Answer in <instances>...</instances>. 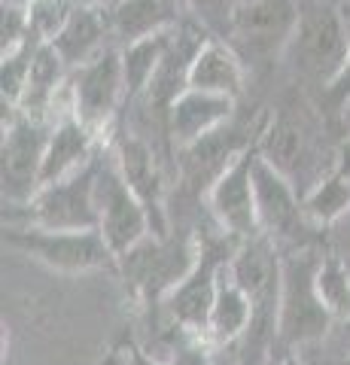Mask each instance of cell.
<instances>
[{"label": "cell", "mask_w": 350, "mask_h": 365, "mask_svg": "<svg viewBox=\"0 0 350 365\" xmlns=\"http://www.w3.org/2000/svg\"><path fill=\"white\" fill-rule=\"evenodd\" d=\"M259 158V140L235 158L220 174V180L207 192V213L213 225H220L225 235L235 241H250V237L262 235L259 232V213H256V170Z\"/></svg>", "instance_id": "obj_12"}, {"label": "cell", "mask_w": 350, "mask_h": 365, "mask_svg": "<svg viewBox=\"0 0 350 365\" xmlns=\"http://www.w3.org/2000/svg\"><path fill=\"white\" fill-rule=\"evenodd\" d=\"M347 101H350V55H347V61L341 64V71L335 73L332 83L320 91V107L338 122V113L344 110Z\"/></svg>", "instance_id": "obj_25"}, {"label": "cell", "mask_w": 350, "mask_h": 365, "mask_svg": "<svg viewBox=\"0 0 350 365\" xmlns=\"http://www.w3.org/2000/svg\"><path fill=\"white\" fill-rule=\"evenodd\" d=\"M0 55L16 49L19 43H25L31 37V9H19V6H6L0 4Z\"/></svg>", "instance_id": "obj_24"}, {"label": "cell", "mask_w": 350, "mask_h": 365, "mask_svg": "<svg viewBox=\"0 0 350 365\" xmlns=\"http://www.w3.org/2000/svg\"><path fill=\"white\" fill-rule=\"evenodd\" d=\"M302 0H247L235 16L225 43L247 71H268L287 55L299 28Z\"/></svg>", "instance_id": "obj_6"}, {"label": "cell", "mask_w": 350, "mask_h": 365, "mask_svg": "<svg viewBox=\"0 0 350 365\" xmlns=\"http://www.w3.org/2000/svg\"><path fill=\"white\" fill-rule=\"evenodd\" d=\"M250 319H253L250 295L229 277V268H225L222 280H220V289H217V302H213V311H210L207 341L213 347L235 344V341H241L244 332L250 329Z\"/></svg>", "instance_id": "obj_20"}, {"label": "cell", "mask_w": 350, "mask_h": 365, "mask_svg": "<svg viewBox=\"0 0 350 365\" xmlns=\"http://www.w3.org/2000/svg\"><path fill=\"white\" fill-rule=\"evenodd\" d=\"M347 55L350 37L335 0H302L299 28L287 49L292 71L323 91L341 71Z\"/></svg>", "instance_id": "obj_4"}, {"label": "cell", "mask_w": 350, "mask_h": 365, "mask_svg": "<svg viewBox=\"0 0 350 365\" xmlns=\"http://www.w3.org/2000/svg\"><path fill=\"white\" fill-rule=\"evenodd\" d=\"M52 125L16 113L4 122L0 146V180H4V207H25L43 189V158H46Z\"/></svg>", "instance_id": "obj_10"}, {"label": "cell", "mask_w": 350, "mask_h": 365, "mask_svg": "<svg viewBox=\"0 0 350 365\" xmlns=\"http://www.w3.org/2000/svg\"><path fill=\"white\" fill-rule=\"evenodd\" d=\"M244 86H247V67L238 58V52H235L225 40L210 37L198 49L195 61H192L189 88L238 101L244 95Z\"/></svg>", "instance_id": "obj_19"}, {"label": "cell", "mask_w": 350, "mask_h": 365, "mask_svg": "<svg viewBox=\"0 0 350 365\" xmlns=\"http://www.w3.org/2000/svg\"><path fill=\"white\" fill-rule=\"evenodd\" d=\"M338 125H341V131H344V134H350V101L344 104V110L338 113Z\"/></svg>", "instance_id": "obj_29"}, {"label": "cell", "mask_w": 350, "mask_h": 365, "mask_svg": "<svg viewBox=\"0 0 350 365\" xmlns=\"http://www.w3.org/2000/svg\"><path fill=\"white\" fill-rule=\"evenodd\" d=\"M122 365H125V359H122Z\"/></svg>", "instance_id": "obj_33"}, {"label": "cell", "mask_w": 350, "mask_h": 365, "mask_svg": "<svg viewBox=\"0 0 350 365\" xmlns=\"http://www.w3.org/2000/svg\"><path fill=\"white\" fill-rule=\"evenodd\" d=\"M332 153L335 146L320 150L317 131L302 116H292V110L287 107L271 110L259 131V155L271 168H277L302 198L332 170Z\"/></svg>", "instance_id": "obj_3"}, {"label": "cell", "mask_w": 350, "mask_h": 365, "mask_svg": "<svg viewBox=\"0 0 350 365\" xmlns=\"http://www.w3.org/2000/svg\"><path fill=\"white\" fill-rule=\"evenodd\" d=\"M110 146H113V153H116L122 177H125L134 195L143 201L146 213H150L153 235H171L168 204H165V177H162L159 162H155L153 146L146 143L140 134H131V131H119Z\"/></svg>", "instance_id": "obj_14"}, {"label": "cell", "mask_w": 350, "mask_h": 365, "mask_svg": "<svg viewBox=\"0 0 350 365\" xmlns=\"http://www.w3.org/2000/svg\"><path fill=\"white\" fill-rule=\"evenodd\" d=\"M55 46V52L61 55V61L67 64V71H80L83 64H88L92 58H98L104 49H110L113 34H110V13L107 6L98 4H76V9L71 13V19L64 21V28L55 34L52 40H46Z\"/></svg>", "instance_id": "obj_16"}, {"label": "cell", "mask_w": 350, "mask_h": 365, "mask_svg": "<svg viewBox=\"0 0 350 365\" xmlns=\"http://www.w3.org/2000/svg\"><path fill=\"white\" fill-rule=\"evenodd\" d=\"M304 216L311 220L314 228H335L350 213V177L329 170L308 195L302 198Z\"/></svg>", "instance_id": "obj_22"}, {"label": "cell", "mask_w": 350, "mask_h": 365, "mask_svg": "<svg viewBox=\"0 0 350 365\" xmlns=\"http://www.w3.org/2000/svg\"><path fill=\"white\" fill-rule=\"evenodd\" d=\"M256 182V213H259V232H262L280 253L287 250H304L317 247V228L304 216L302 195L296 186L280 174L277 168H271L262 155L256 158L253 170Z\"/></svg>", "instance_id": "obj_9"}, {"label": "cell", "mask_w": 350, "mask_h": 365, "mask_svg": "<svg viewBox=\"0 0 350 365\" xmlns=\"http://www.w3.org/2000/svg\"><path fill=\"white\" fill-rule=\"evenodd\" d=\"M308 362V359H304ZM308 365H350V356H344V359H332V362H308Z\"/></svg>", "instance_id": "obj_32"}, {"label": "cell", "mask_w": 350, "mask_h": 365, "mask_svg": "<svg viewBox=\"0 0 350 365\" xmlns=\"http://www.w3.org/2000/svg\"><path fill=\"white\" fill-rule=\"evenodd\" d=\"M338 4V13H341V21H344V31L350 37V0H335Z\"/></svg>", "instance_id": "obj_28"}, {"label": "cell", "mask_w": 350, "mask_h": 365, "mask_svg": "<svg viewBox=\"0 0 350 365\" xmlns=\"http://www.w3.org/2000/svg\"><path fill=\"white\" fill-rule=\"evenodd\" d=\"M98 153H101V137L92 128H86L73 113L58 119L52 125L46 158H43V186L73 177L76 170L92 165Z\"/></svg>", "instance_id": "obj_17"}, {"label": "cell", "mask_w": 350, "mask_h": 365, "mask_svg": "<svg viewBox=\"0 0 350 365\" xmlns=\"http://www.w3.org/2000/svg\"><path fill=\"white\" fill-rule=\"evenodd\" d=\"M95 204H98V232L104 235L113 256L122 259L140 241L153 235V220L143 201L134 195L122 177L113 146H101L95 168Z\"/></svg>", "instance_id": "obj_7"}, {"label": "cell", "mask_w": 350, "mask_h": 365, "mask_svg": "<svg viewBox=\"0 0 350 365\" xmlns=\"http://www.w3.org/2000/svg\"><path fill=\"white\" fill-rule=\"evenodd\" d=\"M277 362H280V359H277ZM277 362H274V365H277Z\"/></svg>", "instance_id": "obj_34"}, {"label": "cell", "mask_w": 350, "mask_h": 365, "mask_svg": "<svg viewBox=\"0 0 350 365\" xmlns=\"http://www.w3.org/2000/svg\"><path fill=\"white\" fill-rule=\"evenodd\" d=\"M174 34L171 31H162V34H153L146 40H138L122 49V71H125V91H128V104H134L150 83L159 73V67L165 61V55L171 52V43H174Z\"/></svg>", "instance_id": "obj_21"}, {"label": "cell", "mask_w": 350, "mask_h": 365, "mask_svg": "<svg viewBox=\"0 0 350 365\" xmlns=\"http://www.w3.org/2000/svg\"><path fill=\"white\" fill-rule=\"evenodd\" d=\"M277 365H308V362H304V356H299V353H284Z\"/></svg>", "instance_id": "obj_30"}, {"label": "cell", "mask_w": 350, "mask_h": 365, "mask_svg": "<svg viewBox=\"0 0 350 365\" xmlns=\"http://www.w3.org/2000/svg\"><path fill=\"white\" fill-rule=\"evenodd\" d=\"M122 359H125V365H168L162 359H153L146 350H140L138 341H125V353H122Z\"/></svg>", "instance_id": "obj_27"}, {"label": "cell", "mask_w": 350, "mask_h": 365, "mask_svg": "<svg viewBox=\"0 0 350 365\" xmlns=\"http://www.w3.org/2000/svg\"><path fill=\"white\" fill-rule=\"evenodd\" d=\"M186 6V13L192 21H198L210 37L225 40L232 31L235 16L241 13V6L247 0H180Z\"/></svg>", "instance_id": "obj_23"}, {"label": "cell", "mask_w": 350, "mask_h": 365, "mask_svg": "<svg viewBox=\"0 0 350 365\" xmlns=\"http://www.w3.org/2000/svg\"><path fill=\"white\" fill-rule=\"evenodd\" d=\"M326 250L304 247L280 253V319L277 335L284 353H302L317 347L329 335L335 319L323 304L317 289V274Z\"/></svg>", "instance_id": "obj_1"}, {"label": "cell", "mask_w": 350, "mask_h": 365, "mask_svg": "<svg viewBox=\"0 0 350 365\" xmlns=\"http://www.w3.org/2000/svg\"><path fill=\"white\" fill-rule=\"evenodd\" d=\"M198 259V232L150 235L134 250L119 259L116 274L125 289L138 299L146 311L162 307V302L174 292V287L195 268Z\"/></svg>", "instance_id": "obj_2"}, {"label": "cell", "mask_w": 350, "mask_h": 365, "mask_svg": "<svg viewBox=\"0 0 350 365\" xmlns=\"http://www.w3.org/2000/svg\"><path fill=\"white\" fill-rule=\"evenodd\" d=\"M122 104H128L125 71H122V49L110 46L71 73V107L73 116L98 137L107 131Z\"/></svg>", "instance_id": "obj_11"}, {"label": "cell", "mask_w": 350, "mask_h": 365, "mask_svg": "<svg viewBox=\"0 0 350 365\" xmlns=\"http://www.w3.org/2000/svg\"><path fill=\"white\" fill-rule=\"evenodd\" d=\"M4 244L58 274L119 268V259L113 256V250L107 247L104 235L98 228H88V232H52V228H37V225H4Z\"/></svg>", "instance_id": "obj_5"}, {"label": "cell", "mask_w": 350, "mask_h": 365, "mask_svg": "<svg viewBox=\"0 0 350 365\" xmlns=\"http://www.w3.org/2000/svg\"><path fill=\"white\" fill-rule=\"evenodd\" d=\"M6 6H19V9H31L34 6V0H4Z\"/></svg>", "instance_id": "obj_31"}, {"label": "cell", "mask_w": 350, "mask_h": 365, "mask_svg": "<svg viewBox=\"0 0 350 365\" xmlns=\"http://www.w3.org/2000/svg\"><path fill=\"white\" fill-rule=\"evenodd\" d=\"M95 168L76 170L73 177L49 182L37 192V198L25 207H4V225H37L52 232H88L98 228V204H95Z\"/></svg>", "instance_id": "obj_8"}, {"label": "cell", "mask_w": 350, "mask_h": 365, "mask_svg": "<svg viewBox=\"0 0 350 365\" xmlns=\"http://www.w3.org/2000/svg\"><path fill=\"white\" fill-rule=\"evenodd\" d=\"M107 13L113 43L119 49L153 37V34L171 31L183 21L177 16V0H113Z\"/></svg>", "instance_id": "obj_18"}, {"label": "cell", "mask_w": 350, "mask_h": 365, "mask_svg": "<svg viewBox=\"0 0 350 365\" xmlns=\"http://www.w3.org/2000/svg\"><path fill=\"white\" fill-rule=\"evenodd\" d=\"M329 250L335 256H341L350 268V213L335 228H329Z\"/></svg>", "instance_id": "obj_26"}, {"label": "cell", "mask_w": 350, "mask_h": 365, "mask_svg": "<svg viewBox=\"0 0 350 365\" xmlns=\"http://www.w3.org/2000/svg\"><path fill=\"white\" fill-rule=\"evenodd\" d=\"M235 107L238 101L222 98V95H207V91L186 88L180 95L165 119V137L174 150H189L198 140H205L213 131H220L222 125L235 119Z\"/></svg>", "instance_id": "obj_15"}, {"label": "cell", "mask_w": 350, "mask_h": 365, "mask_svg": "<svg viewBox=\"0 0 350 365\" xmlns=\"http://www.w3.org/2000/svg\"><path fill=\"white\" fill-rule=\"evenodd\" d=\"M259 134H247V128L235 116L229 125L213 131L205 140H198L189 150H180L177 155V174L180 182L192 192L195 198H207L210 186L220 180V174L238 158L247 146H253Z\"/></svg>", "instance_id": "obj_13"}]
</instances>
